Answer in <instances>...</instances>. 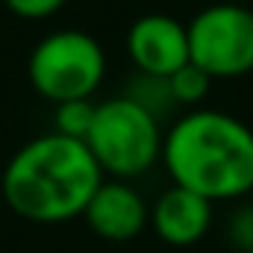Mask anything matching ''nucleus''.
Masks as SVG:
<instances>
[{"label":"nucleus","mask_w":253,"mask_h":253,"mask_svg":"<svg viewBox=\"0 0 253 253\" xmlns=\"http://www.w3.org/2000/svg\"><path fill=\"white\" fill-rule=\"evenodd\" d=\"M103 177L85 141L53 129L15 150L3 171V200L24 221L62 224L85 212Z\"/></svg>","instance_id":"1"},{"label":"nucleus","mask_w":253,"mask_h":253,"mask_svg":"<svg viewBox=\"0 0 253 253\" xmlns=\"http://www.w3.org/2000/svg\"><path fill=\"white\" fill-rule=\"evenodd\" d=\"M162 162L174 186L212 203L242 200L253 191V129L221 109H191L165 132Z\"/></svg>","instance_id":"2"},{"label":"nucleus","mask_w":253,"mask_h":253,"mask_svg":"<svg viewBox=\"0 0 253 253\" xmlns=\"http://www.w3.org/2000/svg\"><path fill=\"white\" fill-rule=\"evenodd\" d=\"M162 126L132 97H112L97 103L85 144L97 159L100 171L112 180H132L147 174L162 159Z\"/></svg>","instance_id":"3"},{"label":"nucleus","mask_w":253,"mask_h":253,"mask_svg":"<svg viewBox=\"0 0 253 253\" xmlns=\"http://www.w3.org/2000/svg\"><path fill=\"white\" fill-rule=\"evenodd\" d=\"M27 77L36 94L56 106L88 100L106 77L103 44L83 30H53L36 42Z\"/></svg>","instance_id":"4"},{"label":"nucleus","mask_w":253,"mask_h":253,"mask_svg":"<svg viewBox=\"0 0 253 253\" xmlns=\"http://www.w3.org/2000/svg\"><path fill=\"white\" fill-rule=\"evenodd\" d=\"M191 62L212 80H236L253 71V9L212 3L189 21Z\"/></svg>","instance_id":"5"},{"label":"nucleus","mask_w":253,"mask_h":253,"mask_svg":"<svg viewBox=\"0 0 253 253\" xmlns=\"http://www.w3.org/2000/svg\"><path fill=\"white\" fill-rule=\"evenodd\" d=\"M126 53L138 74L168 80L183 65L191 62L189 24L165 12L141 15L126 30Z\"/></svg>","instance_id":"6"},{"label":"nucleus","mask_w":253,"mask_h":253,"mask_svg":"<svg viewBox=\"0 0 253 253\" xmlns=\"http://www.w3.org/2000/svg\"><path fill=\"white\" fill-rule=\"evenodd\" d=\"M83 218L94 236L106 242H129L150 224V206L126 180H103Z\"/></svg>","instance_id":"7"},{"label":"nucleus","mask_w":253,"mask_h":253,"mask_svg":"<svg viewBox=\"0 0 253 253\" xmlns=\"http://www.w3.org/2000/svg\"><path fill=\"white\" fill-rule=\"evenodd\" d=\"M212 200L200 197L197 191L183 186H171L150 206V227L153 233L171 248H191L197 245L212 227Z\"/></svg>","instance_id":"8"},{"label":"nucleus","mask_w":253,"mask_h":253,"mask_svg":"<svg viewBox=\"0 0 253 253\" xmlns=\"http://www.w3.org/2000/svg\"><path fill=\"white\" fill-rule=\"evenodd\" d=\"M126 97H132L135 103H141L147 112H153L156 118H162V112H171L177 106L174 94H171V85L168 80L162 77H147V74H138L124 91Z\"/></svg>","instance_id":"9"},{"label":"nucleus","mask_w":253,"mask_h":253,"mask_svg":"<svg viewBox=\"0 0 253 253\" xmlns=\"http://www.w3.org/2000/svg\"><path fill=\"white\" fill-rule=\"evenodd\" d=\"M168 85H171V94H174L177 106H197V103L206 100V94L212 88V77L203 68L189 62L183 65L177 74L168 77Z\"/></svg>","instance_id":"10"},{"label":"nucleus","mask_w":253,"mask_h":253,"mask_svg":"<svg viewBox=\"0 0 253 253\" xmlns=\"http://www.w3.org/2000/svg\"><path fill=\"white\" fill-rule=\"evenodd\" d=\"M94 112H97V103L88 100H68V103H59L56 106V132H62L68 138H80L85 141L88 129H91V121H94Z\"/></svg>","instance_id":"11"},{"label":"nucleus","mask_w":253,"mask_h":253,"mask_svg":"<svg viewBox=\"0 0 253 253\" xmlns=\"http://www.w3.org/2000/svg\"><path fill=\"white\" fill-rule=\"evenodd\" d=\"M227 236L242 253H253V203H242L233 212Z\"/></svg>","instance_id":"12"},{"label":"nucleus","mask_w":253,"mask_h":253,"mask_svg":"<svg viewBox=\"0 0 253 253\" xmlns=\"http://www.w3.org/2000/svg\"><path fill=\"white\" fill-rule=\"evenodd\" d=\"M6 9L24 21H44L50 15H56L68 0H3Z\"/></svg>","instance_id":"13"}]
</instances>
